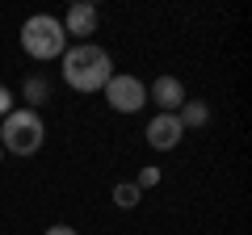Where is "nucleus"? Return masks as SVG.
Returning a JSON list of instances; mask_svg holds the SVG:
<instances>
[{
  "instance_id": "obj_1",
  "label": "nucleus",
  "mask_w": 252,
  "mask_h": 235,
  "mask_svg": "<svg viewBox=\"0 0 252 235\" xmlns=\"http://www.w3.org/2000/svg\"><path fill=\"white\" fill-rule=\"evenodd\" d=\"M109 76H114V67H109V55L101 46L80 42V46H67L63 51V80H67V88L101 92L109 84Z\"/></svg>"
},
{
  "instance_id": "obj_2",
  "label": "nucleus",
  "mask_w": 252,
  "mask_h": 235,
  "mask_svg": "<svg viewBox=\"0 0 252 235\" xmlns=\"http://www.w3.org/2000/svg\"><path fill=\"white\" fill-rule=\"evenodd\" d=\"M21 51L30 55V59H59L63 51H67V34H63V21L59 17H46V13H38V17H30L26 26H21Z\"/></svg>"
},
{
  "instance_id": "obj_3",
  "label": "nucleus",
  "mask_w": 252,
  "mask_h": 235,
  "mask_svg": "<svg viewBox=\"0 0 252 235\" xmlns=\"http://www.w3.org/2000/svg\"><path fill=\"white\" fill-rule=\"evenodd\" d=\"M42 135H46V126L34 109H13L4 118V130H0V147L13 155H34L42 147Z\"/></svg>"
},
{
  "instance_id": "obj_4",
  "label": "nucleus",
  "mask_w": 252,
  "mask_h": 235,
  "mask_svg": "<svg viewBox=\"0 0 252 235\" xmlns=\"http://www.w3.org/2000/svg\"><path fill=\"white\" fill-rule=\"evenodd\" d=\"M101 92H105L109 109H118V114H139V109L147 105V88L135 76H109V84Z\"/></svg>"
},
{
  "instance_id": "obj_5",
  "label": "nucleus",
  "mask_w": 252,
  "mask_h": 235,
  "mask_svg": "<svg viewBox=\"0 0 252 235\" xmlns=\"http://www.w3.org/2000/svg\"><path fill=\"white\" fill-rule=\"evenodd\" d=\"M181 122H177V114H156L152 122H147V143L156 147V151H172V147L181 143Z\"/></svg>"
},
{
  "instance_id": "obj_6",
  "label": "nucleus",
  "mask_w": 252,
  "mask_h": 235,
  "mask_svg": "<svg viewBox=\"0 0 252 235\" xmlns=\"http://www.w3.org/2000/svg\"><path fill=\"white\" fill-rule=\"evenodd\" d=\"M152 101L160 105V114H177L189 97H185V84H181L177 76H160V80L152 84Z\"/></svg>"
},
{
  "instance_id": "obj_7",
  "label": "nucleus",
  "mask_w": 252,
  "mask_h": 235,
  "mask_svg": "<svg viewBox=\"0 0 252 235\" xmlns=\"http://www.w3.org/2000/svg\"><path fill=\"white\" fill-rule=\"evenodd\" d=\"M63 34H76V38L97 34V9L93 4H72L67 17H63Z\"/></svg>"
},
{
  "instance_id": "obj_8",
  "label": "nucleus",
  "mask_w": 252,
  "mask_h": 235,
  "mask_svg": "<svg viewBox=\"0 0 252 235\" xmlns=\"http://www.w3.org/2000/svg\"><path fill=\"white\" fill-rule=\"evenodd\" d=\"M177 122H181V130H189V126H206V122H210L206 101H185V105L177 109Z\"/></svg>"
},
{
  "instance_id": "obj_9",
  "label": "nucleus",
  "mask_w": 252,
  "mask_h": 235,
  "mask_svg": "<svg viewBox=\"0 0 252 235\" xmlns=\"http://www.w3.org/2000/svg\"><path fill=\"white\" fill-rule=\"evenodd\" d=\"M139 193H143V189H139V185H130V181L114 185V202H118L122 210H135V206H139Z\"/></svg>"
},
{
  "instance_id": "obj_10",
  "label": "nucleus",
  "mask_w": 252,
  "mask_h": 235,
  "mask_svg": "<svg viewBox=\"0 0 252 235\" xmlns=\"http://www.w3.org/2000/svg\"><path fill=\"white\" fill-rule=\"evenodd\" d=\"M46 97H51V84H46L42 76H30V80H26V101H30V105H42Z\"/></svg>"
},
{
  "instance_id": "obj_11",
  "label": "nucleus",
  "mask_w": 252,
  "mask_h": 235,
  "mask_svg": "<svg viewBox=\"0 0 252 235\" xmlns=\"http://www.w3.org/2000/svg\"><path fill=\"white\" fill-rule=\"evenodd\" d=\"M135 185H139V189H152V185H160V168H143Z\"/></svg>"
},
{
  "instance_id": "obj_12",
  "label": "nucleus",
  "mask_w": 252,
  "mask_h": 235,
  "mask_svg": "<svg viewBox=\"0 0 252 235\" xmlns=\"http://www.w3.org/2000/svg\"><path fill=\"white\" fill-rule=\"evenodd\" d=\"M9 114H13V92L0 84V118H9Z\"/></svg>"
},
{
  "instance_id": "obj_13",
  "label": "nucleus",
  "mask_w": 252,
  "mask_h": 235,
  "mask_svg": "<svg viewBox=\"0 0 252 235\" xmlns=\"http://www.w3.org/2000/svg\"><path fill=\"white\" fill-rule=\"evenodd\" d=\"M46 235H76L72 227H63V223H55V227H46Z\"/></svg>"
},
{
  "instance_id": "obj_14",
  "label": "nucleus",
  "mask_w": 252,
  "mask_h": 235,
  "mask_svg": "<svg viewBox=\"0 0 252 235\" xmlns=\"http://www.w3.org/2000/svg\"><path fill=\"white\" fill-rule=\"evenodd\" d=\"M0 151H4V147H0Z\"/></svg>"
}]
</instances>
